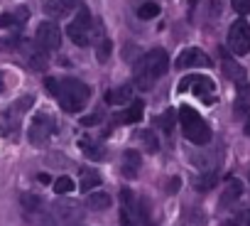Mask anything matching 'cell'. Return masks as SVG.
Returning <instances> with one entry per match:
<instances>
[{
	"label": "cell",
	"mask_w": 250,
	"mask_h": 226,
	"mask_svg": "<svg viewBox=\"0 0 250 226\" xmlns=\"http://www.w3.org/2000/svg\"><path fill=\"white\" fill-rule=\"evenodd\" d=\"M66 32H69V37H71L74 45L88 47V45L93 42V37H96V25H93V20H91V13H88V10H79V15L69 23Z\"/></svg>",
	"instance_id": "obj_5"
},
{
	"label": "cell",
	"mask_w": 250,
	"mask_h": 226,
	"mask_svg": "<svg viewBox=\"0 0 250 226\" xmlns=\"http://www.w3.org/2000/svg\"><path fill=\"white\" fill-rule=\"evenodd\" d=\"M143 116H145V103L143 101H133L130 108L125 111L120 118L115 116V121H120V123H138V121H143Z\"/></svg>",
	"instance_id": "obj_14"
},
{
	"label": "cell",
	"mask_w": 250,
	"mask_h": 226,
	"mask_svg": "<svg viewBox=\"0 0 250 226\" xmlns=\"http://www.w3.org/2000/svg\"><path fill=\"white\" fill-rule=\"evenodd\" d=\"M54 121L49 118V116H35L32 118V123H30V143L35 145V148H42V145H47L49 140H52V136H54Z\"/></svg>",
	"instance_id": "obj_8"
},
{
	"label": "cell",
	"mask_w": 250,
	"mask_h": 226,
	"mask_svg": "<svg viewBox=\"0 0 250 226\" xmlns=\"http://www.w3.org/2000/svg\"><path fill=\"white\" fill-rule=\"evenodd\" d=\"M179 123L184 131V138L194 145H206L211 140V128L208 123L199 116L191 106H179Z\"/></svg>",
	"instance_id": "obj_2"
},
{
	"label": "cell",
	"mask_w": 250,
	"mask_h": 226,
	"mask_svg": "<svg viewBox=\"0 0 250 226\" xmlns=\"http://www.w3.org/2000/svg\"><path fill=\"white\" fill-rule=\"evenodd\" d=\"M105 101L110 106H123V103H130L133 101V86L125 84V86H118V89H110L105 93Z\"/></svg>",
	"instance_id": "obj_13"
},
{
	"label": "cell",
	"mask_w": 250,
	"mask_h": 226,
	"mask_svg": "<svg viewBox=\"0 0 250 226\" xmlns=\"http://www.w3.org/2000/svg\"><path fill=\"white\" fill-rule=\"evenodd\" d=\"M223 74H226L228 79L238 81V84H243V81H245V69H243L240 64H235L230 57H223Z\"/></svg>",
	"instance_id": "obj_15"
},
{
	"label": "cell",
	"mask_w": 250,
	"mask_h": 226,
	"mask_svg": "<svg viewBox=\"0 0 250 226\" xmlns=\"http://www.w3.org/2000/svg\"><path fill=\"white\" fill-rule=\"evenodd\" d=\"M240 192H243L240 182H238V180H230L228 187H226V192H223V197H221V206H230V204L240 197Z\"/></svg>",
	"instance_id": "obj_16"
},
{
	"label": "cell",
	"mask_w": 250,
	"mask_h": 226,
	"mask_svg": "<svg viewBox=\"0 0 250 226\" xmlns=\"http://www.w3.org/2000/svg\"><path fill=\"white\" fill-rule=\"evenodd\" d=\"M20 118H22V113L20 111H15L13 106L0 116V136H5V138H13L15 136V131L20 128Z\"/></svg>",
	"instance_id": "obj_11"
},
{
	"label": "cell",
	"mask_w": 250,
	"mask_h": 226,
	"mask_svg": "<svg viewBox=\"0 0 250 226\" xmlns=\"http://www.w3.org/2000/svg\"><path fill=\"white\" fill-rule=\"evenodd\" d=\"M160 15V5L157 3H143L140 8H138V18L140 20H152V18H157Z\"/></svg>",
	"instance_id": "obj_20"
},
{
	"label": "cell",
	"mask_w": 250,
	"mask_h": 226,
	"mask_svg": "<svg viewBox=\"0 0 250 226\" xmlns=\"http://www.w3.org/2000/svg\"><path fill=\"white\" fill-rule=\"evenodd\" d=\"M194 91L196 96H201L204 101H213V91H216V84L208 79V76H201V74H191V76H184L179 81V89L177 91Z\"/></svg>",
	"instance_id": "obj_7"
},
{
	"label": "cell",
	"mask_w": 250,
	"mask_h": 226,
	"mask_svg": "<svg viewBox=\"0 0 250 226\" xmlns=\"http://www.w3.org/2000/svg\"><path fill=\"white\" fill-rule=\"evenodd\" d=\"M88 96H91V89L83 81H79V79H64V81H59L57 98H59V106L66 113H79L86 106Z\"/></svg>",
	"instance_id": "obj_3"
},
{
	"label": "cell",
	"mask_w": 250,
	"mask_h": 226,
	"mask_svg": "<svg viewBox=\"0 0 250 226\" xmlns=\"http://www.w3.org/2000/svg\"><path fill=\"white\" fill-rule=\"evenodd\" d=\"M44 10H47L49 15H57V18H62V15L66 13V8L59 3V0H47V3H44Z\"/></svg>",
	"instance_id": "obj_25"
},
{
	"label": "cell",
	"mask_w": 250,
	"mask_h": 226,
	"mask_svg": "<svg viewBox=\"0 0 250 226\" xmlns=\"http://www.w3.org/2000/svg\"><path fill=\"white\" fill-rule=\"evenodd\" d=\"M20 202H22V204H25V209H30V211L42 206V199H40V197H32V194H22V197H20Z\"/></svg>",
	"instance_id": "obj_28"
},
{
	"label": "cell",
	"mask_w": 250,
	"mask_h": 226,
	"mask_svg": "<svg viewBox=\"0 0 250 226\" xmlns=\"http://www.w3.org/2000/svg\"><path fill=\"white\" fill-rule=\"evenodd\" d=\"M169 67V57L165 49H150L147 54H143L138 62H135V69H133V81L138 84V89L143 91H150L155 86V81L160 76H165Z\"/></svg>",
	"instance_id": "obj_1"
},
{
	"label": "cell",
	"mask_w": 250,
	"mask_h": 226,
	"mask_svg": "<svg viewBox=\"0 0 250 226\" xmlns=\"http://www.w3.org/2000/svg\"><path fill=\"white\" fill-rule=\"evenodd\" d=\"M96 187H101V175H98L96 170H83V175H81V187H79V189L91 192V189H96Z\"/></svg>",
	"instance_id": "obj_18"
},
{
	"label": "cell",
	"mask_w": 250,
	"mask_h": 226,
	"mask_svg": "<svg viewBox=\"0 0 250 226\" xmlns=\"http://www.w3.org/2000/svg\"><path fill=\"white\" fill-rule=\"evenodd\" d=\"M44 84H47V89H49V93H52V96H57V93H59V81H57V79H47Z\"/></svg>",
	"instance_id": "obj_31"
},
{
	"label": "cell",
	"mask_w": 250,
	"mask_h": 226,
	"mask_svg": "<svg viewBox=\"0 0 250 226\" xmlns=\"http://www.w3.org/2000/svg\"><path fill=\"white\" fill-rule=\"evenodd\" d=\"M140 140L145 143V148H147L150 153H157V150H160V143H157V138H155L152 131H143V133H140Z\"/></svg>",
	"instance_id": "obj_24"
},
{
	"label": "cell",
	"mask_w": 250,
	"mask_h": 226,
	"mask_svg": "<svg viewBox=\"0 0 250 226\" xmlns=\"http://www.w3.org/2000/svg\"><path fill=\"white\" fill-rule=\"evenodd\" d=\"M120 226H138V219H133V214H130L128 206L120 209Z\"/></svg>",
	"instance_id": "obj_29"
},
{
	"label": "cell",
	"mask_w": 250,
	"mask_h": 226,
	"mask_svg": "<svg viewBox=\"0 0 250 226\" xmlns=\"http://www.w3.org/2000/svg\"><path fill=\"white\" fill-rule=\"evenodd\" d=\"M174 189H179V177H177V180H172V182H169V187H167V192H174Z\"/></svg>",
	"instance_id": "obj_34"
},
{
	"label": "cell",
	"mask_w": 250,
	"mask_h": 226,
	"mask_svg": "<svg viewBox=\"0 0 250 226\" xmlns=\"http://www.w3.org/2000/svg\"><path fill=\"white\" fill-rule=\"evenodd\" d=\"M0 91H3V76H0Z\"/></svg>",
	"instance_id": "obj_36"
},
{
	"label": "cell",
	"mask_w": 250,
	"mask_h": 226,
	"mask_svg": "<svg viewBox=\"0 0 250 226\" xmlns=\"http://www.w3.org/2000/svg\"><path fill=\"white\" fill-rule=\"evenodd\" d=\"M32 103H35V98H32V96H22V98H18V101L13 103V108H15V111H20L22 116H25V113H27V108H30Z\"/></svg>",
	"instance_id": "obj_27"
},
{
	"label": "cell",
	"mask_w": 250,
	"mask_h": 226,
	"mask_svg": "<svg viewBox=\"0 0 250 226\" xmlns=\"http://www.w3.org/2000/svg\"><path fill=\"white\" fill-rule=\"evenodd\" d=\"M189 67H211V59L196 47L182 49V54L177 57V69H189Z\"/></svg>",
	"instance_id": "obj_10"
},
{
	"label": "cell",
	"mask_w": 250,
	"mask_h": 226,
	"mask_svg": "<svg viewBox=\"0 0 250 226\" xmlns=\"http://www.w3.org/2000/svg\"><path fill=\"white\" fill-rule=\"evenodd\" d=\"M110 204H113V199H110V194H105V192H93V194H88V206L96 209V211H103V209H108Z\"/></svg>",
	"instance_id": "obj_17"
},
{
	"label": "cell",
	"mask_w": 250,
	"mask_h": 226,
	"mask_svg": "<svg viewBox=\"0 0 250 226\" xmlns=\"http://www.w3.org/2000/svg\"><path fill=\"white\" fill-rule=\"evenodd\" d=\"M140 165H143V158H140L138 150H125V153H123V167H120V172L128 177V180L138 177Z\"/></svg>",
	"instance_id": "obj_12"
},
{
	"label": "cell",
	"mask_w": 250,
	"mask_h": 226,
	"mask_svg": "<svg viewBox=\"0 0 250 226\" xmlns=\"http://www.w3.org/2000/svg\"><path fill=\"white\" fill-rule=\"evenodd\" d=\"M22 20H27V8H22V13H15V15H3V18H0V25L10 27V25H18Z\"/></svg>",
	"instance_id": "obj_23"
},
{
	"label": "cell",
	"mask_w": 250,
	"mask_h": 226,
	"mask_svg": "<svg viewBox=\"0 0 250 226\" xmlns=\"http://www.w3.org/2000/svg\"><path fill=\"white\" fill-rule=\"evenodd\" d=\"M35 40L44 52H57L62 47V30L54 23H40V27L35 32Z\"/></svg>",
	"instance_id": "obj_9"
},
{
	"label": "cell",
	"mask_w": 250,
	"mask_h": 226,
	"mask_svg": "<svg viewBox=\"0 0 250 226\" xmlns=\"http://www.w3.org/2000/svg\"><path fill=\"white\" fill-rule=\"evenodd\" d=\"M245 136H250V113H248V123H245Z\"/></svg>",
	"instance_id": "obj_35"
},
{
	"label": "cell",
	"mask_w": 250,
	"mask_h": 226,
	"mask_svg": "<svg viewBox=\"0 0 250 226\" xmlns=\"http://www.w3.org/2000/svg\"><path fill=\"white\" fill-rule=\"evenodd\" d=\"M81 148H83V155L86 158H91V160H101L105 153H103V148L101 145H96L93 140H88V138H81Z\"/></svg>",
	"instance_id": "obj_19"
},
{
	"label": "cell",
	"mask_w": 250,
	"mask_h": 226,
	"mask_svg": "<svg viewBox=\"0 0 250 226\" xmlns=\"http://www.w3.org/2000/svg\"><path fill=\"white\" fill-rule=\"evenodd\" d=\"M228 47L238 57L250 52V25L245 20H235L230 25V30H228Z\"/></svg>",
	"instance_id": "obj_6"
},
{
	"label": "cell",
	"mask_w": 250,
	"mask_h": 226,
	"mask_svg": "<svg viewBox=\"0 0 250 226\" xmlns=\"http://www.w3.org/2000/svg\"><path fill=\"white\" fill-rule=\"evenodd\" d=\"M110 49H113L110 40H101V47L96 49V59H98V62H105V59L110 57Z\"/></svg>",
	"instance_id": "obj_26"
},
{
	"label": "cell",
	"mask_w": 250,
	"mask_h": 226,
	"mask_svg": "<svg viewBox=\"0 0 250 226\" xmlns=\"http://www.w3.org/2000/svg\"><path fill=\"white\" fill-rule=\"evenodd\" d=\"M49 216H52L54 226H76V224H81V219H83V209H81L79 202L57 199V202L49 206Z\"/></svg>",
	"instance_id": "obj_4"
},
{
	"label": "cell",
	"mask_w": 250,
	"mask_h": 226,
	"mask_svg": "<svg viewBox=\"0 0 250 226\" xmlns=\"http://www.w3.org/2000/svg\"><path fill=\"white\" fill-rule=\"evenodd\" d=\"M230 5H233V10L240 13V15H248V13H250V0H230Z\"/></svg>",
	"instance_id": "obj_30"
},
{
	"label": "cell",
	"mask_w": 250,
	"mask_h": 226,
	"mask_svg": "<svg viewBox=\"0 0 250 226\" xmlns=\"http://www.w3.org/2000/svg\"><path fill=\"white\" fill-rule=\"evenodd\" d=\"M81 123H83V126H91V123H98V116H88V118H83Z\"/></svg>",
	"instance_id": "obj_33"
},
{
	"label": "cell",
	"mask_w": 250,
	"mask_h": 226,
	"mask_svg": "<svg viewBox=\"0 0 250 226\" xmlns=\"http://www.w3.org/2000/svg\"><path fill=\"white\" fill-rule=\"evenodd\" d=\"M59 3H62L66 10H71V8H76V5H79V0H59Z\"/></svg>",
	"instance_id": "obj_32"
},
{
	"label": "cell",
	"mask_w": 250,
	"mask_h": 226,
	"mask_svg": "<svg viewBox=\"0 0 250 226\" xmlns=\"http://www.w3.org/2000/svg\"><path fill=\"white\" fill-rule=\"evenodd\" d=\"M74 187H76V184H74V180H71V177H66V175L54 180V192H57V194H69Z\"/></svg>",
	"instance_id": "obj_22"
},
{
	"label": "cell",
	"mask_w": 250,
	"mask_h": 226,
	"mask_svg": "<svg viewBox=\"0 0 250 226\" xmlns=\"http://www.w3.org/2000/svg\"><path fill=\"white\" fill-rule=\"evenodd\" d=\"M213 184H216V172H208V175L194 180V189H199V192H208Z\"/></svg>",
	"instance_id": "obj_21"
}]
</instances>
